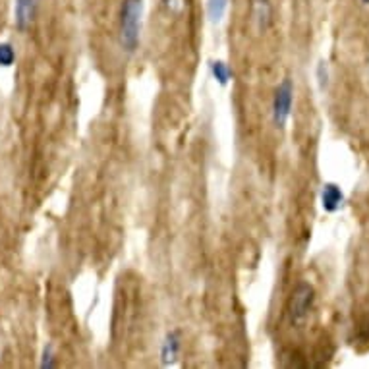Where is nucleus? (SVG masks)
Listing matches in <instances>:
<instances>
[{
    "mask_svg": "<svg viewBox=\"0 0 369 369\" xmlns=\"http://www.w3.org/2000/svg\"><path fill=\"white\" fill-rule=\"evenodd\" d=\"M228 10V0H207V18L211 24H220Z\"/></svg>",
    "mask_w": 369,
    "mask_h": 369,
    "instance_id": "nucleus-9",
    "label": "nucleus"
},
{
    "mask_svg": "<svg viewBox=\"0 0 369 369\" xmlns=\"http://www.w3.org/2000/svg\"><path fill=\"white\" fill-rule=\"evenodd\" d=\"M315 302L314 286L307 283H300L290 294L288 300V319L292 325H300L307 319V315L311 311Z\"/></svg>",
    "mask_w": 369,
    "mask_h": 369,
    "instance_id": "nucleus-2",
    "label": "nucleus"
},
{
    "mask_svg": "<svg viewBox=\"0 0 369 369\" xmlns=\"http://www.w3.org/2000/svg\"><path fill=\"white\" fill-rule=\"evenodd\" d=\"M292 102H294V86L290 79L284 78L281 86L275 89V97H273V124L279 130L286 128L290 120Z\"/></svg>",
    "mask_w": 369,
    "mask_h": 369,
    "instance_id": "nucleus-3",
    "label": "nucleus"
},
{
    "mask_svg": "<svg viewBox=\"0 0 369 369\" xmlns=\"http://www.w3.org/2000/svg\"><path fill=\"white\" fill-rule=\"evenodd\" d=\"M37 12V0H16V27L20 32H25L32 25L33 18Z\"/></svg>",
    "mask_w": 369,
    "mask_h": 369,
    "instance_id": "nucleus-6",
    "label": "nucleus"
},
{
    "mask_svg": "<svg viewBox=\"0 0 369 369\" xmlns=\"http://www.w3.org/2000/svg\"><path fill=\"white\" fill-rule=\"evenodd\" d=\"M275 8L271 0H252V20L257 32L265 33L273 25Z\"/></svg>",
    "mask_w": 369,
    "mask_h": 369,
    "instance_id": "nucleus-4",
    "label": "nucleus"
},
{
    "mask_svg": "<svg viewBox=\"0 0 369 369\" xmlns=\"http://www.w3.org/2000/svg\"><path fill=\"white\" fill-rule=\"evenodd\" d=\"M317 78H319V86L321 87L327 86V78H329V74H327V64L325 62L319 64V68H317Z\"/></svg>",
    "mask_w": 369,
    "mask_h": 369,
    "instance_id": "nucleus-12",
    "label": "nucleus"
},
{
    "mask_svg": "<svg viewBox=\"0 0 369 369\" xmlns=\"http://www.w3.org/2000/svg\"><path fill=\"white\" fill-rule=\"evenodd\" d=\"M143 0H122L120 6V45L134 55L142 39Z\"/></svg>",
    "mask_w": 369,
    "mask_h": 369,
    "instance_id": "nucleus-1",
    "label": "nucleus"
},
{
    "mask_svg": "<svg viewBox=\"0 0 369 369\" xmlns=\"http://www.w3.org/2000/svg\"><path fill=\"white\" fill-rule=\"evenodd\" d=\"M344 203V194L337 184H325L321 192V205L327 213H337Z\"/></svg>",
    "mask_w": 369,
    "mask_h": 369,
    "instance_id": "nucleus-7",
    "label": "nucleus"
},
{
    "mask_svg": "<svg viewBox=\"0 0 369 369\" xmlns=\"http://www.w3.org/2000/svg\"><path fill=\"white\" fill-rule=\"evenodd\" d=\"M16 62V51L10 43H0V66L2 68H10Z\"/></svg>",
    "mask_w": 369,
    "mask_h": 369,
    "instance_id": "nucleus-10",
    "label": "nucleus"
},
{
    "mask_svg": "<svg viewBox=\"0 0 369 369\" xmlns=\"http://www.w3.org/2000/svg\"><path fill=\"white\" fill-rule=\"evenodd\" d=\"M163 6L168 14H173V16H178L184 6H186V0H163Z\"/></svg>",
    "mask_w": 369,
    "mask_h": 369,
    "instance_id": "nucleus-11",
    "label": "nucleus"
},
{
    "mask_svg": "<svg viewBox=\"0 0 369 369\" xmlns=\"http://www.w3.org/2000/svg\"><path fill=\"white\" fill-rule=\"evenodd\" d=\"M45 360H43V363H41V368H53L55 365V361L51 360L53 358V352H51V348L48 350H45V356H43Z\"/></svg>",
    "mask_w": 369,
    "mask_h": 369,
    "instance_id": "nucleus-13",
    "label": "nucleus"
},
{
    "mask_svg": "<svg viewBox=\"0 0 369 369\" xmlns=\"http://www.w3.org/2000/svg\"><path fill=\"white\" fill-rule=\"evenodd\" d=\"M209 72H211V78L222 87H227L232 81V76H234L232 70H230V66L227 62H222V60H213L209 64Z\"/></svg>",
    "mask_w": 369,
    "mask_h": 369,
    "instance_id": "nucleus-8",
    "label": "nucleus"
},
{
    "mask_svg": "<svg viewBox=\"0 0 369 369\" xmlns=\"http://www.w3.org/2000/svg\"><path fill=\"white\" fill-rule=\"evenodd\" d=\"M361 4H365V6H369V0H361Z\"/></svg>",
    "mask_w": 369,
    "mask_h": 369,
    "instance_id": "nucleus-14",
    "label": "nucleus"
},
{
    "mask_svg": "<svg viewBox=\"0 0 369 369\" xmlns=\"http://www.w3.org/2000/svg\"><path fill=\"white\" fill-rule=\"evenodd\" d=\"M182 352V338L180 330H170L166 333L165 340L161 344V361L163 365H174Z\"/></svg>",
    "mask_w": 369,
    "mask_h": 369,
    "instance_id": "nucleus-5",
    "label": "nucleus"
}]
</instances>
